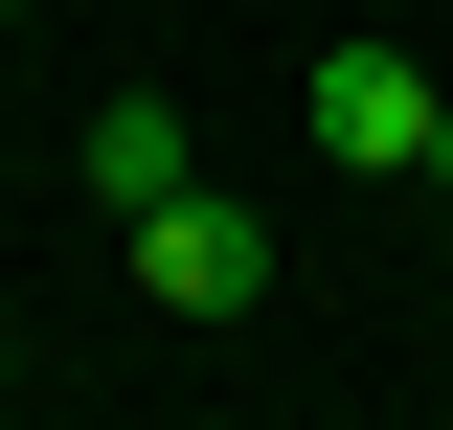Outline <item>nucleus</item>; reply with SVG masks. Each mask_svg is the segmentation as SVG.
Instances as JSON below:
<instances>
[{
	"instance_id": "2",
	"label": "nucleus",
	"mask_w": 453,
	"mask_h": 430,
	"mask_svg": "<svg viewBox=\"0 0 453 430\" xmlns=\"http://www.w3.org/2000/svg\"><path fill=\"white\" fill-rule=\"evenodd\" d=\"M136 295H159V318H250V295H273V227L181 181V204H136Z\"/></svg>"
},
{
	"instance_id": "3",
	"label": "nucleus",
	"mask_w": 453,
	"mask_h": 430,
	"mask_svg": "<svg viewBox=\"0 0 453 430\" xmlns=\"http://www.w3.org/2000/svg\"><path fill=\"white\" fill-rule=\"evenodd\" d=\"M68 181H91L113 227H136V204H181V181H204V159H181V91H91V136H68Z\"/></svg>"
},
{
	"instance_id": "4",
	"label": "nucleus",
	"mask_w": 453,
	"mask_h": 430,
	"mask_svg": "<svg viewBox=\"0 0 453 430\" xmlns=\"http://www.w3.org/2000/svg\"><path fill=\"white\" fill-rule=\"evenodd\" d=\"M0 385H23V318H0Z\"/></svg>"
},
{
	"instance_id": "5",
	"label": "nucleus",
	"mask_w": 453,
	"mask_h": 430,
	"mask_svg": "<svg viewBox=\"0 0 453 430\" xmlns=\"http://www.w3.org/2000/svg\"><path fill=\"white\" fill-rule=\"evenodd\" d=\"M0 23H23V0H0Z\"/></svg>"
},
{
	"instance_id": "1",
	"label": "nucleus",
	"mask_w": 453,
	"mask_h": 430,
	"mask_svg": "<svg viewBox=\"0 0 453 430\" xmlns=\"http://www.w3.org/2000/svg\"><path fill=\"white\" fill-rule=\"evenodd\" d=\"M295 113H318V159H363V181H431V136H453V91H431L408 46H318Z\"/></svg>"
}]
</instances>
